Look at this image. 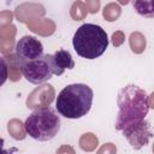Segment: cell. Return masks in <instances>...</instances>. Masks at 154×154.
Segmentation results:
<instances>
[{
    "label": "cell",
    "mask_w": 154,
    "mask_h": 154,
    "mask_svg": "<svg viewBox=\"0 0 154 154\" xmlns=\"http://www.w3.org/2000/svg\"><path fill=\"white\" fill-rule=\"evenodd\" d=\"M117 103L116 130L123 134L132 148L141 149L153 136L149 123L144 120L149 111L148 94L138 85L128 84L119 89Z\"/></svg>",
    "instance_id": "cell-1"
},
{
    "label": "cell",
    "mask_w": 154,
    "mask_h": 154,
    "mask_svg": "<svg viewBox=\"0 0 154 154\" xmlns=\"http://www.w3.org/2000/svg\"><path fill=\"white\" fill-rule=\"evenodd\" d=\"M93 89L83 83L66 85L57 96L55 108L58 113L67 119H78L90 111L93 105Z\"/></svg>",
    "instance_id": "cell-2"
},
{
    "label": "cell",
    "mask_w": 154,
    "mask_h": 154,
    "mask_svg": "<svg viewBox=\"0 0 154 154\" xmlns=\"http://www.w3.org/2000/svg\"><path fill=\"white\" fill-rule=\"evenodd\" d=\"M72 46L81 58L94 60L106 52L108 36L100 25L85 23L76 30L72 37Z\"/></svg>",
    "instance_id": "cell-3"
},
{
    "label": "cell",
    "mask_w": 154,
    "mask_h": 154,
    "mask_svg": "<svg viewBox=\"0 0 154 154\" xmlns=\"http://www.w3.org/2000/svg\"><path fill=\"white\" fill-rule=\"evenodd\" d=\"M24 129L25 132L36 141H51L60 130V116H58L55 109L52 107H38L25 119Z\"/></svg>",
    "instance_id": "cell-4"
},
{
    "label": "cell",
    "mask_w": 154,
    "mask_h": 154,
    "mask_svg": "<svg viewBox=\"0 0 154 154\" xmlns=\"http://www.w3.org/2000/svg\"><path fill=\"white\" fill-rule=\"evenodd\" d=\"M19 70L25 77V79L32 84H41L52 78L54 75L53 63H52V54H43L41 58L18 63Z\"/></svg>",
    "instance_id": "cell-5"
},
{
    "label": "cell",
    "mask_w": 154,
    "mask_h": 154,
    "mask_svg": "<svg viewBox=\"0 0 154 154\" xmlns=\"http://www.w3.org/2000/svg\"><path fill=\"white\" fill-rule=\"evenodd\" d=\"M16 57L18 63L31 61L38 59L43 55V45L42 42L31 35H25L18 40L16 43Z\"/></svg>",
    "instance_id": "cell-6"
},
{
    "label": "cell",
    "mask_w": 154,
    "mask_h": 154,
    "mask_svg": "<svg viewBox=\"0 0 154 154\" xmlns=\"http://www.w3.org/2000/svg\"><path fill=\"white\" fill-rule=\"evenodd\" d=\"M52 63L55 76H61L65 70H71L75 67L72 55L66 49H58L54 54H52Z\"/></svg>",
    "instance_id": "cell-7"
},
{
    "label": "cell",
    "mask_w": 154,
    "mask_h": 154,
    "mask_svg": "<svg viewBox=\"0 0 154 154\" xmlns=\"http://www.w3.org/2000/svg\"><path fill=\"white\" fill-rule=\"evenodd\" d=\"M131 4L140 16L154 18V0H135Z\"/></svg>",
    "instance_id": "cell-8"
}]
</instances>
